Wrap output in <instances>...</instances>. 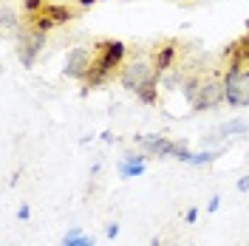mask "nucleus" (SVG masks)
Here are the masks:
<instances>
[{
    "mask_svg": "<svg viewBox=\"0 0 249 246\" xmlns=\"http://www.w3.org/2000/svg\"><path fill=\"white\" fill-rule=\"evenodd\" d=\"M150 246H161V241H159V238H153V241H150Z\"/></svg>",
    "mask_w": 249,
    "mask_h": 246,
    "instance_id": "nucleus-27",
    "label": "nucleus"
},
{
    "mask_svg": "<svg viewBox=\"0 0 249 246\" xmlns=\"http://www.w3.org/2000/svg\"><path fill=\"white\" fill-rule=\"evenodd\" d=\"M224 57H230V68H244L249 62V34L244 40H238L224 51Z\"/></svg>",
    "mask_w": 249,
    "mask_h": 246,
    "instance_id": "nucleus-9",
    "label": "nucleus"
},
{
    "mask_svg": "<svg viewBox=\"0 0 249 246\" xmlns=\"http://www.w3.org/2000/svg\"><path fill=\"white\" fill-rule=\"evenodd\" d=\"M224 99L232 108L249 105V68H230L224 77Z\"/></svg>",
    "mask_w": 249,
    "mask_h": 246,
    "instance_id": "nucleus-1",
    "label": "nucleus"
},
{
    "mask_svg": "<svg viewBox=\"0 0 249 246\" xmlns=\"http://www.w3.org/2000/svg\"><path fill=\"white\" fill-rule=\"evenodd\" d=\"M241 133H247V122L244 119H230V122L221 124V136H241Z\"/></svg>",
    "mask_w": 249,
    "mask_h": 246,
    "instance_id": "nucleus-13",
    "label": "nucleus"
},
{
    "mask_svg": "<svg viewBox=\"0 0 249 246\" xmlns=\"http://www.w3.org/2000/svg\"><path fill=\"white\" fill-rule=\"evenodd\" d=\"M3 26H6V29H15V15H12V9H3Z\"/></svg>",
    "mask_w": 249,
    "mask_h": 246,
    "instance_id": "nucleus-18",
    "label": "nucleus"
},
{
    "mask_svg": "<svg viewBox=\"0 0 249 246\" xmlns=\"http://www.w3.org/2000/svg\"><path fill=\"white\" fill-rule=\"evenodd\" d=\"M136 96H139L144 105H156V96H159V85H156V79H150V82H147Z\"/></svg>",
    "mask_w": 249,
    "mask_h": 246,
    "instance_id": "nucleus-14",
    "label": "nucleus"
},
{
    "mask_svg": "<svg viewBox=\"0 0 249 246\" xmlns=\"http://www.w3.org/2000/svg\"><path fill=\"white\" fill-rule=\"evenodd\" d=\"M124 60V43L119 40H105V43H99V57L93 60V65L102 71V74H108Z\"/></svg>",
    "mask_w": 249,
    "mask_h": 246,
    "instance_id": "nucleus-4",
    "label": "nucleus"
},
{
    "mask_svg": "<svg viewBox=\"0 0 249 246\" xmlns=\"http://www.w3.org/2000/svg\"><path fill=\"white\" fill-rule=\"evenodd\" d=\"M31 29H34V31H43V34H46L48 29H54V20H51V17H46L43 12H40V15L34 17V23H31Z\"/></svg>",
    "mask_w": 249,
    "mask_h": 246,
    "instance_id": "nucleus-16",
    "label": "nucleus"
},
{
    "mask_svg": "<svg viewBox=\"0 0 249 246\" xmlns=\"http://www.w3.org/2000/svg\"><path fill=\"white\" fill-rule=\"evenodd\" d=\"M218 156H221L218 150H215V153H190V161H187V164H193V167H201V164H213Z\"/></svg>",
    "mask_w": 249,
    "mask_h": 246,
    "instance_id": "nucleus-15",
    "label": "nucleus"
},
{
    "mask_svg": "<svg viewBox=\"0 0 249 246\" xmlns=\"http://www.w3.org/2000/svg\"><path fill=\"white\" fill-rule=\"evenodd\" d=\"M91 51L88 48H74L71 54H68V60H65V68H62V74L68 79H85L88 77V71H91Z\"/></svg>",
    "mask_w": 249,
    "mask_h": 246,
    "instance_id": "nucleus-5",
    "label": "nucleus"
},
{
    "mask_svg": "<svg viewBox=\"0 0 249 246\" xmlns=\"http://www.w3.org/2000/svg\"><path fill=\"white\" fill-rule=\"evenodd\" d=\"M224 102V82H204L201 88H198V96H196V110H210L215 108V105H221Z\"/></svg>",
    "mask_w": 249,
    "mask_h": 246,
    "instance_id": "nucleus-6",
    "label": "nucleus"
},
{
    "mask_svg": "<svg viewBox=\"0 0 249 246\" xmlns=\"http://www.w3.org/2000/svg\"><path fill=\"white\" fill-rule=\"evenodd\" d=\"M238 190H241V193H247V190H249V176L238 178Z\"/></svg>",
    "mask_w": 249,
    "mask_h": 246,
    "instance_id": "nucleus-24",
    "label": "nucleus"
},
{
    "mask_svg": "<svg viewBox=\"0 0 249 246\" xmlns=\"http://www.w3.org/2000/svg\"><path fill=\"white\" fill-rule=\"evenodd\" d=\"M79 6H93V3H96V0H77Z\"/></svg>",
    "mask_w": 249,
    "mask_h": 246,
    "instance_id": "nucleus-26",
    "label": "nucleus"
},
{
    "mask_svg": "<svg viewBox=\"0 0 249 246\" xmlns=\"http://www.w3.org/2000/svg\"><path fill=\"white\" fill-rule=\"evenodd\" d=\"M196 218H198V210H196V207H190V210L184 212V221H187V224H196Z\"/></svg>",
    "mask_w": 249,
    "mask_h": 246,
    "instance_id": "nucleus-22",
    "label": "nucleus"
},
{
    "mask_svg": "<svg viewBox=\"0 0 249 246\" xmlns=\"http://www.w3.org/2000/svg\"><path fill=\"white\" fill-rule=\"evenodd\" d=\"M62 246H96V238H93V235H82V232L74 227V229L65 232V238H62Z\"/></svg>",
    "mask_w": 249,
    "mask_h": 246,
    "instance_id": "nucleus-12",
    "label": "nucleus"
},
{
    "mask_svg": "<svg viewBox=\"0 0 249 246\" xmlns=\"http://www.w3.org/2000/svg\"><path fill=\"white\" fill-rule=\"evenodd\" d=\"M43 46H46V34L43 31H34V29L23 31L20 40H17V57H20V62L26 68H31L37 62V54L43 51Z\"/></svg>",
    "mask_w": 249,
    "mask_h": 246,
    "instance_id": "nucleus-3",
    "label": "nucleus"
},
{
    "mask_svg": "<svg viewBox=\"0 0 249 246\" xmlns=\"http://www.w3.org/2000/svg\"><path fill=\"white\" fill-rule=\"evenodd\" d=\"M198 88H201V82H196V79H190L184 85V96L190 99V102H196V96H198Z\"/></svg>",
    "mask_w": 249,
    "mask_h": 246,
    "instance_id": "nucleus-17",
    "label": "nucleus"
},
{
    "mask_svg": "<svg viewBox=\"0 0 249 246\" xmlns=\"http://www.w3.org/2000/svg\"><path fill=\"white\" fill-rule=\"evenodd\" d=\"M150 79H156V77H153V71H150V62H144V60H133L130 65H124L122 74H119L122 88H127V91H133V93H139Z\"/></svg>",
    "mask_w": 249,
    "mask_h": 246,
    "instance_id": "nucleus-2",
    "label": "nucleus"
},
{
    "mask_svg": "<svg viewBox=\"0 0 249 246\" xmlns=\"http://www.w3.org/2000/svg\"><path fill=\"white\" fill-rule=\"evenodd\" d=\"M43 0H26V12H43Z\"/></svg>",
    "mask_w": 249,
    "mask_h": 246,
    "instance_id": "nucleus-19",
    "label": "nucleus"
},
{
    "mask_svg": "<svg viewBox=\"0 0 249 246\" xmlns=\"http://www.w3.org/2000/svg\"><path fill=\"white\" fill-rule=\"evenodd\" d=\"M139 141L156 156H173L176 158V153L181 150V144H176V141H170L164 136H139Z\"/></svg>",
    "mask_w": 249,
    "mask_h": 246,
    "instance_id": "nucleus-7",
    "label": "nucleus"
},
{
    "mask_svg": "<svg viewBox=\"0 0 249 246\" xmlns=\"http://www.w3.org/2000/svg\"><path fill=\"white\" fill-rule=\"evenodd\" d=\"M144 161H147V153H127L119 161V176L122 178H136L144 173Z\"/></svg>",
    "mask_w": 249,
    "mask_h": 246,
    "instance_id": "nucleus-8",
    "label": "nucleus"
},
{
    "mask_svg": "<svg viewBox=\"0 0 249 246\" xmlns=\"http://www.w3.org/2000/svg\"><path fill=\"white\" fill-rule=\"evenodd\" d=\"M43 15L51 17V20H54V26H62V23L74 20V12H71L68 6H57V3H46V6H43Z\"/></svg>",
    "mask_w": 249,
    "mask_h": 246,
    "instance_id": "nucleus-10",
    "label": "nucleus"
},
{
    "mask_svg": "<svg viewBox=\"0 0 249 246\" xmlns=\"http://www.w3.org/2000/svg\"><path fill=\"white\" fill-rule=\"evenodd\" d=\"M17 218H20V221H29V218H31L29 204H20V210H17Z\"/></svg>",
    "mask_w": 249,
    "mask_h": 246,
    "instance_id": "nucleus-21",
    "label": "nucleus"
},
{
    "mask_svg": "<svg viewBox=\"0 0 249 246\" xmlns=\"http://www.w3.org/2000/svg\"><path fill=\"white\" fill-rule=\"evenodd\" d=\"M173 60H176V46H161L159 51H156V60H153V65H156V74H161V71H170V65H173Z\"/></svg>",
    "mask_w": 249,
    "mask_h": 246,
    "instance_id": "nucleus-11",
    "label": "nucleus"
},
{
    "mask_svg": "<svg viewBox=\"0 0 249 246\" xmlns=\"http://www.w3.org/2000/svg\"><path fill=\"white\" fill-rule=\"evenodd\" d=\"M218 207H221V195H213L207 201V212H218Z\"/></svg>",
    "mask_w": 249,
    "mask_h": 246,
    "instance_id": "nucleus-20",
    "label": "nucleus"
},
{
    "mask_svg": "<svg viewBox=\"0 0 249 246\" xmlns=\"http://www.w3.org/2000/svg\"><path fill=\"white\" fill-rule=\"evenodd\" d=\"M99 139H102V141H113V133H110V130H105V133H102Z\"/></svg>",
    "mask_w": 249,
    "mask_h": 246,
    "instance_id": "nucleus-25",
    "label": "nucleus"
},
{
    "mask_svg": "<svg viewBox=\"0 0 249 246\" xmlns=\"http://www.w3.org/2000/svg\"><path fill=\"white\" fill-rule=\"evenodd\" d=\"M105 235H108L110 241H113V238H119V224H108V229H105Z\"/></svg>",
    "mask_w": 249,
    "mask_h": 246,
    "instance_id": "nucleus-23",
    "label": "nucleus"
}]
</instances>
